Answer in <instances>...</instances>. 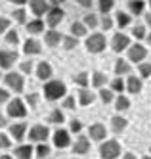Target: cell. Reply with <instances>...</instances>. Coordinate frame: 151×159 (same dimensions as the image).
I'll list each match as a JSON object with an SVG mask.
<instances>
[{"label": "cell", "mask_w": 151, "mask_h": 159, "mask_svg": "<svg viewBox=\"0 0 151 159\" xmlns=\"http://www.w3.org/2000/svg\"><path fill=\"white\" fill-rule=\"evenodd\" d=\"M42 92H44V98H46V100L57 102V100H61V98L67 96V86H65L61 81H57V79H50V81L44 83Z\"/></svg>", "instance_id": "6da1fadb"}, {"label": "cell", "mask_w": 151, "mask_h": 159, "mask_svg": "<svg viewBox=\"0 0 151 159\" xmlns=\"http://www.w3.org/2000/svg\"><path fill=\"white\" fill-rule=\"evenodd\" d=\"M4 84L8 90H11V92L16 94H21L23 90H25V79H23L21 73H16V71H8L4 75Z\"/></svg>", "instance_id": "7a4b0ae2"}, {"label": "cell", "mask_w": 151, "mask_h": 159, "mask_svg": "<svg viewBox=\"0 0 151 159\" xmlns=\"http://www.w3.org/2000/svg\"><path fill=\"white\" fill-rule=\"evenodd\" d=\"M84 46L90 54H100L105 50L107 46V39L103 37V33H92L90 37H86V42H84Z\"/></svg>", "instance_id": "3957f363"}, {"label": "cell", "mask_w": 151, "mask_h": 159, "mask_svg": "<svg viewBox=\"0 0 151 159\" xmlns=\"http://www.w3.org/2000/svg\"><path fill=\"white\" fill-rule=\"evenodd\" d=\"M121 155V144L117 140H103L100 146V157L101 159H117Z\"/></svg>", "instance_id": "277c9868"}, {"label": "cell", "mask_w": 151, "mask_h": 159, "mask_svg": "<svg viewBox=\"0 0 151 159\" xmlns=\"http://www.w3.org/2000/svg\"><path fill=\"white\" fill-rule=\"evenodd\" d=\"M6 113H8V117H11V119H23V117L27 115L25 102L19 100V98H11V100L8 102V109H6Z\"/></svg>", "instance_id": "5b68a950"}, {"label": "cell", "mask_w": 151, "mask_h": 159, "mask_svg": "<svg viewBox=\"0 0 151 159\" xmlns=\"http://www.w3.org/2000/svg\"><path fill=\"white\" fill-rule=\"evenodd\" d=\"M126 54H128V61H132V63H142L147 58V48L144 46V44H140V42H134V44H130V46H128Z\"/></svg>", "instance_id": "8992f818"}, {"label": "cell", "mask_w": 151, "mask_h": 159, "mask_svg": "<svg viewBox=\"0 0 151 159\" xmlns=\"http://www.w3.org/2000/svg\"><path fill=\"white\" fill-rule=\"evenodd\" d=\"M130 44H132V42H130V37H128V35H124L122 31L115 33L113 39H111V48H113V52H117V54L126 52Z\"/></svg>", "instance_id": "52a82bcc"}, {"label": "cell", "mask_w": 151, "mask_h": 159, "mask_svg": "<svg viewBox=\"0 0 151 159\" xmlns=\"http://www.w3.org/2000/svg\"><path fill=\"white\" fill-rule=\"evenodd\" d=\"M63 17H65V12L61 10V6H50L48 14H46V25L50 29H56L63 21Z\"/></svg>", "instance_id": "ba28073f"}, {"label": "cell", "mask_w": 151, "mask_h": 159, "mask_svg": "<svg viewBox=\"0 0 151 159\" xmlns=\"http://www.w3.org/2000/svg\"><path fill=\"white\" fill-rule=\"evenodd\" d=\"M27 136H29V140L31 142H46L48 140V136H50V130L44 127V125H33V127L27 130Z\"/></svg>", "instance_id": "9c48e42d"}, {"label": "cell", "mask_w": 151, "mask_h": 159, "mask_svg": "<svg viewBox=\"0 0 151 159\" xmlns=\"http://www.w3.org/2000/svg\"><path fill=\"white\" fill-rule=\"evenodd\" d=\"M19 54L16 50H0V69H11L16 65Z\"/></svg>", "instance_id": "30bf717a"}, {"label": "cell", "mask_w": 151, "mask_h": 159, "mask_svg": "<svg viewBox=\"0 0 151 159\" xmlns=\"http://www.w3.org/2000/svg\"><path fill=\"white\" fill-rule=\"evenodd\" d=\"M54 146L60 148V150H65V148L71 146V132L65 129H57L54 132Z\"/></svg>", "instance_id": "8fae6325"}, {"label": "cell", "mask_w": 151, "mask_h": 159, "mask_svg": "<svg viewBox=\"0 0 151 159\" xmlns=\"http://www.w3.org/2000/svg\"><path fill=\"white\" fill-rule=\"evenodd\" d=\"M71 150H73L75 155H86L90 152V138H88V136H82V134L77 136V140L73 142Z\"/></svg>", "instance_id": "7c38bea8"}, {"label": "cell", "mask_w": 151, "mask_h": 159, "mask_svg": "<svg viewBox=\"0 0 151 159\" xmlns=\"http://www.w3.org/2000/svg\"><path fill=\"white\" fill-rule=\"evenodd\" d=\"M105 136H107V129L103 127L101 123H94V125H90V127H88V138L90 140L103 142V140H105Z\"/></svg>", "instance_id": "4fadbf2b"}, {"label": "cell", "mask_w": 151, "mask_h": 159, "mask_svg": "<svg viewBox=\"0 0 151 159\" xmlns=\"http://www.w3.org/2000/svg\"><path fill=\"white\" fill-rule=\"evenodd\" d=\"M27 125L25 123H14V125H10V138H14L16 142H21L23 138H25V134H27Z\"/></svg>", "instance_id": "5bb4252c"}, {"label": "cell", "mask_w": 151, "mask_h": 159, "mask_svg": "<svg viewBox=\"0 0 151 159\" xmlns=\"http://www.w3.org/2000/svg\"><path fill=\"white\" fill-rule=\"evenodd\" d=\"M42 52V44L37 40V39H33L29 37L25 42H23V54H27V56H37Z\"/></svg>", "instance_id": "9a60e30c"}, {"label": "cell", "mask_w": 151, "mask_h": 159, "mask_svg": "<svg viewBox=\"0 0 151 159\" xmlns=\"http://www.w3.org/2000/svg\"><path fill=\"white\" fill-rule=\"evenodd\" d=\"M29 6H31V12L37 17H42L44 14H48V10H50V4L46 2V0H29Z\"/></svg>", "instance_id": "2e32d148"}, {"label": "cell", "mask_w": 151, "mask_h": 159, "mask_svg": "<svg viewBox=\"0 0 151 159\" xmlns=\"http://www.w3.org/2000/svg\"><path fill=\"white\" fill-rule=\"evenodd\" d=\"M124 83H126V90H128L130 94H140L142 88H144V83L138 75H128V79H126Z\"/></svg>", "instance_id": "e0dca14e"}, {"label": "cell", "mask_w": 151, "mask_h": 159, "mask_svg": "<svg viewBox=\"0 0 151 159\" xmlns=\"http://www.w3.org/2000/svg\"><path fill=\"white\" fill-rule=\"evenodd\" d=\"M37 67V77L40 79V81H50L52 79V75H54V69H52V65L48 63V61H40L38 65H34Z\"/></svg>", "instance_id": "ac0fdd59"}, {"label": "cell", "mask_w": 151, "mask_h": 159, "mask_svg": "<svg viewBox=\"0 0 151 159\" xmlns=\"http://www.w3.org/2000/svg\"><path fill=\"white\" fill-rule=\"evenodd\" d=\"M61 39H63V35L56 29H48L46 35H44V42H46V46H50V48H56L57 44H61Z\"/></svg>", "instance_id": "d6986e66"}, {"label": "cell", "mask_w": 151, "mask_h": 159, "mask_svg": "<svg viewBox=\"0 0 151 159\" xmlns=\"http://www.w3.org/2000/svg\"><path fill=\"white\" fill-rule=\"evenodd\" d=\"M94 100H96V94L92 92L90 88H80V90H78V94H77V102H78L80 106H84V107H86V106H90Z\"/></svg>", "instance_id": "ffe728a7"}, {"label": "cell", "mask_w": 151, "mask_h": 159, "mask_svg": "<svg viewBox=\"0 0 151 159\" xmlns=\"http://www.w3.org/2000/svg\"><path fill=\"white\" fill-rule=\"evenodd\" d=\"M115 75L117 77H122V75H130L132 73V67H130V61L128 60H122V58H117L115 61Z\"/></svg>", "instance_id": "44dd1931"}, {"label": "cell", "mask_w": 151, "mask_h": 159, "mask_svg": "<svg viewBox=\"0 0 151 159\" xmlns=\"http://www.w3.org/2000/svg\"><path fill=\"white\" fill-rule=\"evenodd\" d=\"M25 29L29 35H40V33H44V21L40 17H34L33 21H27L25 23Z\"/></svg>", "instance_id": "7402d4cb"}, {"label": "cell", "mask_w": 151, "mask_h": 159, "mask_svg": "<svg viewBox=\"0 0 151 159\" xmlns=\"http://www.w3.org/2000/svg\"><path fill=\"white\" fill-rule=\"evenodd\" d=\"M126 127H128V121H126L122 115H115V117L111 119V130H113L115 134H122Z\"/></svg>", "instance_id": "603a6c76"}, {"label": "cell", "mask_w": 151, "mask_h": 159, "mask_svg": "<svg viewBox=\"0 0 151 159\" xmlns=\"http://www.w3.org/2000/svg\"><path fill=\"white\" fill-rule=\"evenodd\" d=\"M109 83V79L105 73H101V71H94L92 73V79H90V84L94 86V88H103Z\"/></svg>", "instance_id": "cb8c5ba5"}, {"label": "cell", "mask_w": 151, "mask_h": 159, "mask_svg": "<svg viewBox=\"0 0 151 159\" xmlns=\"http://www.w3.org/2000/svg\"><path fill=\"white\" fill-rule=\"evenodd\" d=\"M33 153H34V150H33L31 144H21V146L16 148V152H14V155H16L17 159H31Z\"/></svg>", "instance_id": "d4e9b609"}, {"label": "cell", "mask_w": 151, "mask_h": 159, "mask_svg": "<svg viewBox=\"0 0 151 159\" xmlns=\"http://www.w3.org/2000/svg\"><path fill=\"white\" fill-rule=\"evenodd\" d=\"M145 2L144 0H128V12L132 16H144V10H145Z\"/></svg>", "instance_id": "484cf974"}, {"label": "cell", "mask_w": 151, "mask_h": 159, "mask_svg": "<svg viewBox=\"0 0 151 159\" xmlns=\"http://www.w3.org/2000/svg\"><path fill=\"white\" fill-rule=\"evenodd\" d=\"M130 21H132V17H130V14H126V12H122V10H121V12H117V14H115V23H117V27L122 31V29H126V27H128L130 25Z\"/></svg>", "instance_id": "4316f807"}, {"label": "cell", "mask_w": 151, "mask_h": 159, "mask_svg": "<svg viewBox=\"0 0 151 159\" xmlns=\"http://www.w3.org/2000/svg\"><path fill=\"white\" fill-rule=\"evenodd\" d=\"M115 109H117V111H126V109H130V98H126L124 94L115 96Z\"/></svg>", "instance_id": "83f0119b"}, {"label": "cell", "mask_w": 151, "mask_h": 159, "mask_svg": "<svg viewBox=\"0 0 151 159\" xmlns=\"http://www.w3.org/2000/svg\"><path fill=\"white\" fill-rule=\"evenodd\" d=\"M109 88L113 90L115 94H122L124 88H126V83L122 81V77H115L113 81H109Z\"/></svg>", "instance_id": "f1b7e54d"}, {"label": "cell", "mask_w": 151, "mask_h": 159, "mask_svg": "<svg viewBox=\"0 0 151 159\" xmlns=\"http://www.w3.org/2000/svg\"><path fill=\"white\" fill-rule=\"evenodd\" d=\"M86 25L82 23V21H75V23H71V35L73 37H86Z\"/></svg>", "instance_id": "f546056e"}, {"label": "cell", "mask_w": 151, "mask_h": 159, "mask_svg": "<svg viewBox=\"0 0 151 159\" xmlns=\"http://www.w3.org/2000/svg\"><path fill=\"white\" fill-rule=\"evenodd\" d=\"M65 121V115L61 113V109H52L50 115H48V123L50 125H63Z\"/></svg>", "instance_id": "4dcf8cb0"}, {"label": "cell", "mask_w": 151, "mask_h": 159, "mask_svg": "<svg viewBox=\"0 0 151 159\" xmlns=\"http://www.w3.org/2000/svg\"><path fill=\"white\" fill-rule=\"evenodd\" d=\"M11 19H14L16 23H19V25H25L27 23V12H25V8L14 10V12H11Z\"/></svg>", "instance_id": "1f68e13d"}, {"label": "cell", "mask_w": 151, "mask_h": 159, "mask_svg": "<svg viewBox=\"0 0 151 159\" xmlns=\"http://www.w3.org/2000/svg\"><path fill=\"white\" fill-rule=\"evenodd\" d=\"M113 6H115V0H98V10L101 16H109Z\"/></svg>", "instance_id": "d6a6232c"}, {"label": "cell", "mask_w": 151, "mask_h": 159, "mask_svg": "<svg viewBox=\"0 0 151 159\" xmlns=\"http://www.w3.org/2000/svg\"><path fill=\"white\" fill-rule=\"evenodd\" d=\"M100 100L107 106V104H111V102H115V92H113L111 88L103 86V88H100Z\"/></svg>", "instance_id": "836d02e7"}, {"label": "cell", "mask_w": 151, "mask_h": 159, "mask_svg": "<svg viewBox=\"0 0 151 159\" xmlns=\"http://www.w3.org/2000/svg\"><path fill=\"white\" fill-rule=\"evenodd\" d=\"M61 44H63V48H65L67 52H69V50H75V48L78 46V39H77V37H73V35H69V37H65V35H63Z\"/></svg>", "instance_id": "e575fe53"}, {"label": "cell", "mask_w": 151, "mask_h": 159, "mask_svg": "<svg viewBox=\"0 0 151 159\" xmlns=\"http://www.w3.org/2000/svg\"><path fill=\"white\" fill-rule=\"evenodd\" d=\"M145 35H147V29H145L144 23H138V25L132 27V37H134V39H138V40H145Z\"/></svg>", "instance_id": "d590c367"}, {"label": "cell", "mask_w": 151, "mask_h": 159, "mask_svg": "<svg viewBox=\"0 0 151 159\" xmlns=\"http://www.w3.org/2000/svg\"><path fill=\"white\" fill-rule=\"evenodd\" d=\"M82 23L86 25V29H96L100 25V19H98L96 14H86L84 19H82Z\"/></svg>", "instance_id": "8d00e7d4"}, {"label": "cell", "mask_w": 151, "mask_h": 159, "mask_svg": "<svg viewBox=\"0 0 151 159\" xmlns=\"http://www.w3.org/2000/svg\"><path fill=\"white\" fill-rule=\"evenodd\" d=\"M73 81L80 86V88H88V84H90V75L86 73V71H82V73H78V75H75V79Z\"/></svg>", "instance_id": "74e56055"}, {"label": "cell", "mask_w": 151, "mask_h": 159, "mask_svg": "<svg viewBox=\"0 0 151 159\" xmlns=\"http://www.w3.org/2000/svg\"><path fill=\"white\" fill-rule=\"evenodd\" d=\"M34 153H37L38 159H46V157H50L52 148H50L48 144H38V146H37V150H34Z\"/></svg>", "instance_id": "f35d334b"}, {"label": "cell", "mask_w": 151, "mask_h": 159, "mask_svg": "<svg viewBox=\"0 0 151 159\" xmlns=\"http://www.w3.org/2000/svg\"><path fill=\"white\" fill-rule=\"evenodd\" d=\"M4 40H6L8 44H11V46H17V44H19V33H17L16 29H10V31L6 33Z\"/></svg>", "instance_id": "ab89813d"}, {"label": "cell", "mask_w": 151, "mask_h": 159, "mask_svg": "<svg viewBox=\"0 0 151 159\" xmlns=\"http://www.w3.org/2000/svg\"><path fill=\"white\" fill-rule=\"evenodd\" d=\"M138 73H140L142 81H144V79H147V77H151V63H147V61L138 63Z\"/></svg>", "instance_id": "60d3db41"}, {"label": "cell", "mask_w": 151, "mask_h": 159, "mask_svg": "<svg viewBox=\"0 0 151 159\" xmlns=\"http://www.w3.org/2000/svg\"><path fill=\"white\" fill-rule=\"evenodd\" d=\"M113 21H115V19H113L111 16H103V17L100 19V27H101L103 31H109V29H113V25H115Z\"/></svg>", "instance_id": "b9f144b4"}, {"label": "cell", "mask_w": 151, "mask_h": 159, "mask_svg": "<svg viewBox=\"0 0 151 159\" xmlns=\"http://www.w3.org/2000/svg\"><path fill=\"white\" fill-rule=\"evenodd\" d=\"M19 69H21V75H31V71L34 69V63L31 60H25L19 63Z\"/></svg>", "instance_id": "7bdbcfd3"}, {"label": "cell", "mask_w": 151, "mask_h": 159, "mask_svg": "<svg viewBox=\"0 0 151 159\" xmlns=\"http://www.w3.org/2000/svg\"><path fill=\"white\" fill-rule=\"evenodd\" d=\"M10 148H11V138L8 134L0 132V150H10Z\"/></svg>", "instance_id": "ee69618b"}, {"label": "cell", "mask_w": 151, "mask_h": 159, "mask_svg": "<svg viewBox=\"0 0 151 159\" xmlns=\"http://www.w3.org/2000/svg\"><path fill=\"white\" fill-rule=\"evenodd\" d=\"M80 130H82V123H80L78 119H73L71 123H69V132H73V134H80Z\"/></svg>", "instance_id": "f6af8a7d"}, {"label": "cell", "mask_w": 151, "mask_h": 159, "mask_svg": "<svg viewBox=\"0 0 151 159\" xmlns=\"http://www.w3.org/2000/svg\"><path fill=\"white\" fill-rule=\"evenodd\" d=\"M75 107H77V96H65L63 109H75Z\"/></svg>", "instance_id": "bcb514c9"}, {"label": "cell", "mask_w": 151, "mask_h": 159, "mask_svg": "<svg viewBox=\"0 0 151 159\" xmlns=\"http://www.w3.org/2000/svg\"><path fill=\"white\" fill-rule=\"evenodd\" d=\"M10 29H11V21L8 17H0V35H2V33L6 35Z\"/></svg>", "instance_id": "7dc6e473"}, {"label": "cell", "mask_w": 151, "mask_h": 159, "mask_svg": "<svg viewBox=\"0 0 151 159\" xmlns=\"http://www.w3.org/2000/svg\"><path fill=\"white\" fill-rule=\"evenodd\" d=\"M25 102H27V106H31V107H37V104H38V94H34V92L27 94V96H25Z\"/></svg>", "instance_id": "c3c4849f"}, {"label": "cell", "mask_w": 151, "mask_h": 159, "mask_svg": "<svg viewBox=\"0 0 151 159\" xmlns=\"http://www.w3.org/2000/svg\"><path fill=\"white\" fill-rule=\"evenodd\" d=\"M8 102H10V90L8 88H0V106L8 104Z\"/></svg>", "instance_id": "681fc988"}, {"label": "cell", "mask_w": 151, "mask_h": 159, "mask_svg": "<svg viewBox=\"0 0 151 159\" xmlns=\"http://www.w3.org/2000/svg\"><path fill=\"white\" fill-rule=\"evenodd\" d=\"M78 2V6H82V8H92V2L94 0H77Z\"/></svg>", "instance_id": "f907efd6"}, {"label": "cell", "mask_w": 151, "mask_h": 159, "mask_svg": "<svg viewBox=\"0 0 151 159\" xmlns=\"http://www.w3.org/2000/svg\"><path fill=\"white\" fill-rule=\"evenodd\" d=\"M122 159H138L132 152H126V153H122Z\"/></svg>", "instance_id": "816d5d0a"}, {"label": "cell", "mask_w": 151, "mask_h": 159, "mask_svg": "<svg viewBox=\"0 0 151 159\" xmlns=\"http://www.w3.org/2000/svg\"><path fill=\"white\" fill-rule=\"evenodd\" d=\"M11 4H16V6H23V4H27L29 0H10Z\"/></svg>", "instance_id": "f5cc1de1"}, {"label": "cell", "mask_w": 151, "mask_h": 159, "mask_svg": "<svg viewBox=\"0 0 151 159\" xmlns=\"http://www.w3.org/2000/svg\"><path fill=\"white\" fill-rule=\"evenodd\" d=\"M6 123H8V119L2 115V113H0V129H4V127H6Z\"/></svg>", "instance_id": "db71d44e"}, {"label": "cell", "mask_w": 151, "mask_h": 159, "mask_svg": "<svg viewBox=\"0 0 151 159\" xmlns=\"http://www.w3.org/2000/svg\"><path fill=\"white\" fill-rule=\"evenodd\" d=\"M144 19H145V25H147V27H151V12H149V14H145V16H144Z\"/></svg>", "instance_id": "11a10c76"}, {"label": "cell", "mask_w": 151, "mask_h": 159, "mask_svg": "<svg viewBox=\"0 0 151 159\" xmlns=\"http://www.w3.org/2000/svg\"><path fill=\"white\" fill-rule=\"evenodd\" d=\"M65 0H50V6H61Z\"/></svg>", "instance_id": "9f6ffc18"}, {"label": "cell", "mask_w": 151, "mask_h": 159, "mask_svg": "<svg viewBox=\"0 0 151 159\" xmlns=\"http://www.w3.org/2000/svg\"><path fill=\"white\" fill-rule=\"evenodd\" d=\"M145 42H147V44H149V46H151V31H149V33H147V35H145Z\"/></svg>", "instance_id": "6f0895ef"}, {"label": "cell", "mask_w": 151, "mask_h": 159, "mask_svg": "<svg viewBox=\"0 0 151 159\" xmlns=\"http://www.w3.org/2000/svg\"><path fill=\"white\" fill-rule=\"evenodd\" d=\"M0 159H14L11 155H0Z\"/></svg>", "instance_id": "680465c9"}, {"label": "cell", "mask_w": 151, "mask_h": 159, "mask_svg": "<svg viewBox=\"0 0 151 159\" xmlns=\"http://www.w3.org/2000/svg\"><path fill=\"white\" fill-rule=\"evenodd\" d=\"M142 159H151V155H144V157H142Z\"/></svg>", "instance_id": "91938a15"}, {"label": "cell", "mask_w": 151, "mask_h": 159, "mask_svg": "<svg viewBox=\"0 0 151 159\" xmlns=\"http://www.w3.org/2000/svg\"><path fill=\"white\" fill-rule=\"evenodd\" d=\"M147 4H149V8H151V0H147Z\"/></svg>", "instance_id": "94428289"}, {"label": "cell", "mask_w": 151, "mask_h": 159, "mask_svg": "<svg viewBox=\"0 0 151 159\" xmlns=\"http://www.w3.org/2000/svg\"><path fill=\"white\" fill-rule=\"evenodd\" d=\"M149 155H151V146H149Z\"/></svg>", "instance_id": "6125c7cd"}]
</instances>
